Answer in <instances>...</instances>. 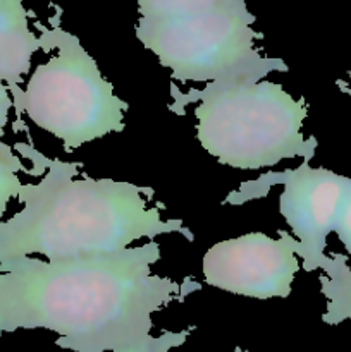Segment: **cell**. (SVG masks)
<instances>
[{"label":"cell","instance_id":"obj_1","mask_svg":"<svg viewBox=\"0 0 351 352\" xmlns=\"http://www.w3.org/2000/svg\"><path fill=\"white\" fill-rule=\"evenodd\" d=\"M155 241L117 253L65 261L16 258L0 263V333L50 330L72 352H169L195 327L151 336V315L198 292L195 278L151 274Z\"/></svg>","mask_w":351,"mask_h":352},{"label":"cell","instance_id":"obj_2","mask_svg":"<svg viewBox=\"0 0 351 352\" xmlns=\"http://www.w3.org/2000/svg\"><path fill=\"white\" fill-rule=\"evenodd\" d=\"M14 150L31 162L40 181L24 184L17 198L23 208L0 220V263L33 254L65 261L117 253L162 234L195 239L181 220H164L160 206L148 205L151 188L79 177L81 164L45 157L31 143H16Z\"/></svg>","mask_w":351,"mask_h":352},{"label":"cell","instance_id":"obj_3","mask_svg":"<svg viewBox=\"0 0 351 352\" xmlns=\"http://www.w3.org/2000/svg\"><path fill=\"white\" fill-rule=\"evenodd\" d=\"M136 38L181 82L262 81L286 72L282 58L262 57L264 34L244 0H138Z\"/></svg>","mask_w":351,"mask_h":352},{"label":"cell","instance_id":"obj_4","mask_svg":"<svg viewBox=\"0 0 351 352\" xmlns=\"http://www.w3.org/2000/svg\"><path fill=\"white\" fill-rule=\"evenodd\" d=\"M172 96L176 113L198 102L196 138L206 153L227 167L258 170L298 157L310 162L319 146L315 138L301 133L308 103L292 98L279 82L226 79Z\"/></svg>","mask_w":351,"mask_h":352},{"label":"cell","instance_id":"obj_5","mask_svg":"<svg viewBox=\"0 0 351 352\" xmlns=\"http://www.w3.org/2000/svg\"><path fill=\"white\" fill-rule=\"evenodd\" d=\"M54 9L45 30L57 54L36 65L24 89H10V96L17 120L24 113L72 153L89 141L124 131L129 105L116 95L79 38L62 30L61 7Z\"/></svg>","mask_w":351,"mask_h":352},{"label":"cell","instance_id":"obj_6","mask_svg":"<svg viewBox=\"0 0 351 352\" xmlns=\"http://www.w3.org/2000/svg\"><path fill=\"white\" fill-rule=\"evenodd\" d=\"M281 184L284 191L279 196V212L288 222L295 237L296 256L305 272L320 268L326 256L327 236L336 230L341 210L346 201L351 177L319 167L313 168L303 160L298 168L270 172L257 181H250L229 195L224 203L243 205L251 199L264 198L270 186Z\"/></svg>","mask_w":351,"mask_h":352},{"label":"cell","instance_id":"obj_7","mask_svg":"<svg viewBox=\"0 0 351 352\" xmlns=\"http://www.w3.org/2000/svg\"><path fill=\"white\" fill-rule=\"evenodd\" d=\"M277 239L250 232L213 244L203 256V278L212 287L253 299L288 298L299 272L295 237L277 230Z\"/></svg>","mask_w":351,"mask_h":352},{"label":"cell","instance_id":"obj_8","mask_svg":"<svg viewBox=\"0 0 351 352\" xmlns=\"http://www.w3.org/2000/svg\"><path fill=\"white\" fill-rule=\"evenodd\" d=\"M30 16L23 0H0V79L9 91L19 88L33 55L43 50L40 36L30 30Z\"/></svg>","mask_w":351,"mask_h":352},{"label":"cell","instance_id":"obj_9","mask_svg":"<svg viewBox=\"0 0 351 352\" xmlns=\"http://www.w3.org/2000/svg\"><path fill=\"white\" fill-rule=\"evenodd\" d=\"M346 260V254L332 253L320 261V268L326 272L319 277L320 291L327 299L322 322L327 325H339L344 320H351V270Z\"/></svg>","mask_w":351,"mask_h":352},{"label":"cell","instance_id":"obj_10","mask_svg":"<svg viewBox=\"0 0 351 352\" xmlns=\"http://www.w3.org/2000/svg\"><path fill=\"white\" fill-rule=\"evenodd\" d=\"M21 172L31 174L30 168L24 167L23 160L16 155L14 146L0 141V220L6 215L10 201L19 198L23 191Z\"/></svg>","mask_w":351,"mask_h":352},{"label":"cell","instance_id":"obj_11","mask_svg":"<svg viewBox=\"0 0 351 352\" xmlns=\"http://www.w3.org/2000/svg\"><path fill=\"white\" fill-rule=\"evenodd\" d=\"M334 232L337 234L339 241L343 243V246L346 248L348 254L351 256V186L350 191H348L346 201H344L343 210H341L339 220H337V226Z\"/></svg>","mask_w":351,"mask_h":352},{"label":"cell","instance_id":"obj_12","mask_svg":"<svg viewBox=\"0 0 351 352\" xmlns=\"http://www.w3.org/2000/svg\"><path fill=\"white\" fill-rule=\"evenodd\" d=\"M14 109L12 96H10L9 88H7L6 82L0 79V136L6 134V127L9 124V116L10 110Z\"/></svg>","mask_w":351,"mask_h":352},{"label":"cell","instance_id":"obj_13","mask_svg":"<svg viewBox=\"0 0 351 352\" xmlns=\"http://www.w3.org/2000/svg\"><path fill=\"white\" fill-rule=\"evenodd\" d=\"M337 86H339V89L343 93H346V95H350L351 98V69H350V81H337Z\"/></svg>","mask_w":351,"mask_h":352},{"label":"cell","instance_id":"obj_14","mask_svg":"<svg viewBox=\"0 0 351 352\" xmlns=\"http://www.w3.org/2000/svg\"><path fill=\"white\" fill-rule=\"evenodd\" d=\"M236 352H244V351H241V349H236Z\"/></svg>","mask_w":351,"mask_h":352},{"label":"cell","instance_id":"obj_15","mask_svg":"<svg viewBox=\"0 0 351 352\" xmlns=\"http://www.w3.org/2000/svg\"><path fill=\"white\" fill-rule=\"evenodd\" d=\"M0 336H2V333H0Z\"/></svg>","mask_w":351,"mask_h":352}]
</instances>
